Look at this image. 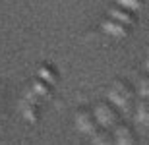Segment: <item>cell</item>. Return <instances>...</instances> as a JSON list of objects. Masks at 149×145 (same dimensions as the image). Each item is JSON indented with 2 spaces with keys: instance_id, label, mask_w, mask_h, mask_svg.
Returning <instances> with one entry per match:
<instances>
[{
  "instance_id": "6",
  "label": "cell",
  "mask_w": 149,
  "mask_h": 145,
  "mask_svg": "<svg viewBox=\"0 0 149 145\" xmlns=\"http://www.w3.org/2000/svg\"><path fill=\"white\" fill-rule=\"evenodd\" d=\"M109 16L116 22H122L126 23V25H134L136 23V16L132 14V10H128V8H122V6H116V8H111L109 10Z\"/></svg>"
},
{
  "instance_id": "11",
  "label": "cell",
  "mask_w": 149,
  "mask_h": 145,
  "mask_svg": "<svg viewBox=\"0 0 149 145\" xmlns=\"http://www.w3.org/2000/svg\"><path fill=\"white\" fill-rule=\"evenodd\" d=\"M118 2V6H122V8H128V10H141L143 8V0H116Z\"/></svg>"
},
{
  "instance_id": "10",
  "label": "cell",
  "mask_w": 149,
  "mask_h": 145,
  "mask_svg": "<svg viewBox=\"0 0 149 145\" xmlns=\"http://www.w3.org/2000/svg\"><path fill=\"white\" fill-rule=\"evenodd\" d=\"M33 91L37 93V95H41V97H47L50 93V85L45 81V79H41V78H37L33 81Z\"/></svg>"
},
{
  "instance_id": "12",
  "label": "cell",
  "mask_w": 149,
  "mask_h": 145,
  "mask_svg": "<svg viewBox=\"0 0 149 145\" xmlns=\"http://www.w3.org/2000/svg\"><path fill=\"white\" fill-rule=\"evenodd\" d=\"M31 108H27V110L23 112L25 114V118L27 120H31V122H37L39 120V110H37V105H29Z\"/></svg>"
},
{
  "instance_id": "4",
  "label": "cell",
  "mask_w": 149,
  "mask_h": 145,
  "mask_svg": "<svg viewBox=\"0 0 149 145\" xmlns=\"http://www.w3.org/2000/svg\"><path fill=\"white\" fill-rule=\"evenodd\" d=\"M114 141L116 145H134L136 143V137H134V132L130 126H122V124H116L114 126Z\"/></svg>"
},
{
  "instance_id": "1",
  "label": "cell",
  "mask_w": 149,
  "mask_h": 145,
  "mask_svg": "<svg viewBox=\"0 0 149 145\" xmlns=\"http://www.w3.org/2000/svg\"><path fill=\"white\" fill-rule=\"evenodd\" d=\"M134 89L132 85L122 81V79H114L109 87V99L114 106L122 108V110H130L134 105Z\"/></svg>"
},
{
  "instance_id": "3",
  "label": "cell",
  "mask_w": 149,
  "mask_h": 145,
  "mask_svg": "<svg viewBox=\"0 0 149 145\" xmlns=\"http://www.w3.org/2000/svg\"><path fill=\"white\" fill-rule=\"evenodd\" d=\"M76 126L81 130L83 134H95L97 130L101 128V124L97 122V118H95V112L89 110V108H81V110L76 114Z\"/></svg>"
},
{
  "instance_id": "2",
  "label": "cell",
  "mask_w": 149,
  "mask_h": 145,
  "mask_svg": "<svg viewBox=\"0 0 149 145\" xmlns=\"http://www.w3.org/2000/svg\"><path fill=\"white\" fill-rule=\"evenodd\" d=\"M95 118L103 128H114L120 122V114L116 112V108L109 103H99L95 106Z\"/></svg>"
},
{
  "instance_id": "13",
  "label": "cell",
  "mask_w": 149,
  "mask_h": 145,
  "mask_svg": "<svg viewBox=\"0 0 149 145\" xmlns=\"http://www.w3.org/2000/svg\"><path fill=\"white\" fill-rule=\"evenodd\" d=\"M139 93L149 99V76H145V78L141 79V83H139Z\"/></svg>"
},
{
  "instance_id": "14",
  "label": "cell",
  "mask_w": 149,
  "mask_h": 145,
  "mask_svg": "<svg viewBox=\"0 0 149 145\" xmlns=\"http://www.w3.org/2000/svg\"><path fill=\"white\" fill-rule=\"evenodd\" d=\"M147 70H149V60H147Z\"/></svg>"
},
{
  "instance_id": "7",
  "label": "cell",
  "mask_w": 149,
  "mask_h": 145,
  "mask_svg": "<svg viewBox=\"0 0 149 145\" xmlns=\"http://www.w3.org/2000/svg\"><path fill=\"white\" fill-rule=\"evenodd\" d=\"M91 139H93V145H116L114 135L109 132V128H103V126L95 134H91Z\"/></svg>"
},
{
  "instance_id": "5",
  "label": "cell",
  "mask_w": 149,
  "mask_h": 145,
  "mask_svg": "<svg viewBox=\"0 0 149 145\" xmlns=\"http://www.w3.org/2000/svg\"><path fill=\"white\" fill-rule=\"evenodd\" d=\"M103 29H105L107 33L114 35V37H128L130 35V29H128L126 23L122 22H116V19H107V22H103Z\"/></svg>"
},
{
  "instance_id": "9",
  "label": "cell",
  "mask_w": 149,
  "mask_h": 145,
  "mask_svg": "<svg viewBox=\"0 0 149 145\" xmlns=\"http://www.w3.org/2000/svg\"><path fill=\"white\" fill-rule=\"evenodd\" d=\"M136 116H138L139 122L149 124V99L143 97V101L138 105V110H136Z\"/></svg>"
},
{
  "instance_id": "8",
  "label": "cell",
  "mask_w": 149,
  "mask_h": 145,
  "mask_svg": "<svg viewBox=\"0 0 149 145\" xmlns=\"http://www.w3.org/2000/svg\"><path fill=\"white\" fill-rule=\"evenodd\" d=\"M37 76L41 79H45L49 85H58V72H56L52 66H49V64H45V66L39 68Z\"/></svg>"
}]
</instances>
